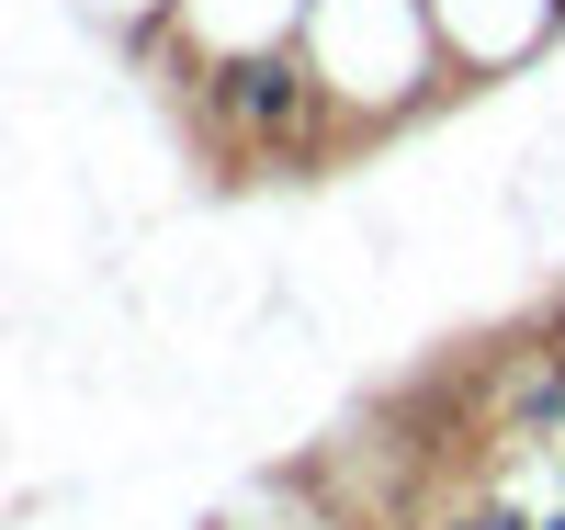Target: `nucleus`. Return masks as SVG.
<instances>
[{
  "label": "nucleus",
  "mask_w": 565,
  "mask_h": 530,
  "mask_svg": "<svg viewBox=\"0 0 565 530\" xmlns=\"http://www.w3.org/2000/svg\"><path fill=\"white\" fill-rule=\"evenodd\" d=\"M498 429H509V441H554V429H565V339L532 350V361H509V383H498Z\"/></svg>",
  "instance_id": "f257e3e1"
},
{
  "label": "nucleus",
  "mask_w": 565,
  "mask_h": 530,
  "mask_svg": "<svg viewBox=\"0 0 565 530\" xmlns=\"http://www.w3.org/2000/svg\"><path fill=\"white\" fill-rule=\"evenodd\" d=\"M430 530H532V508H509V497H476V508H452V519H430Z\"/></svg>",
  "instance_id": "f03ea898"
}]
</instances>
